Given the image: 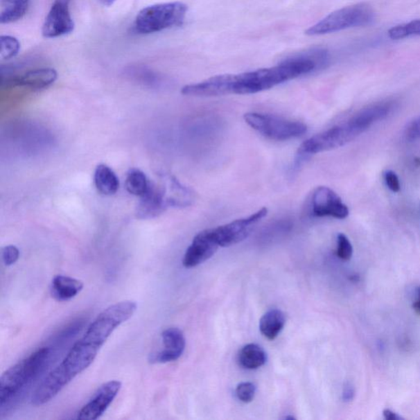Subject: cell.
<instances>
[{
  "mask_svg": "<svg viewBox=\"0 0 420 420\" xmlns=\"http://www.w3.org/2000/svg\"><path fill=\"white\" fill-rule=\"evenodd\" d=\"M329 55L324 49H315L290 58L279 65L239 74L214 76L203 82L186 85L184 96L213 97L227 95H250L270 90L288 80L311 73L329 64Z\"/></svg>",
  "mask_w": 420,
  "mask_h": 420,
  "instance_id": "1",
  "label": "cell"
},
{
  "mask_svg": "<svg viewBox=\"0 0 420 420\" xmlns=\"http://www.w3.org/2000/svg\"><path fill=\"white\" fill-rule=\"evenodd\" d=\"M393 109L391 102L379 103L360 110L351 118L304 141L299 147L301 155H315L345 146L355 140L378 121L387 117Z\"/></svg>",
  "mask_w": 420,
  "mask_h": 420,
  "instance_id": "2",
  "label": "cell"
},
{
  "mask_svg": "<svg viewBox=\"0 0 420 420\" xmlns=\"http://www.w3.org/2000/svg\"><path fill=\"white\" fill-rule=\"evenodd\" d=\"M51 352L49 347L40 348L2 374L0 378L1 408L42 372L50 360Z\"/></svg>",
  "mask_w": 420,
  "mask_h": 420,
  "instance_id": "3",
  "label": "cell"
},
{
  "mask_svg": "<svg viewBox=\"0 0 420 420\" xmlns=\"http://www.w3.org/2000/svg\"><path fill=\"white\" fill-rule=\"evenodd\" d=\"M189 8L180 1L154 4L143 8L134 21L139 34H153L180 26L184 22Z\"/></svg>",
  "mask_w": 420,
  "mask_h": 420,
  "instance_id": "4",
  "label": "cell"
},
{
  "mask_svg": "<svg viewBox=\"0 0 420 420\" xmlns=\"http://www.w3.org/2000/svg\"><path fill=\"white\" fill-rule=\"evenodd\" d=\"M375 20V12L368 3H360L331 12L306 31L308 35H322L369 26Z\"/></svg>",
  "mask_w": 420,
  "mask_h": 420,
  "instance_id": "5",
  "label": "cell"
},
{
  "mask_svg": "<svg viewBox=\"0 0 420 420\" xmlns=\"http://www.w3.org/2000/svg\"><path fill=\"white\" fill-rule=\"evenodd\" d=\"M244 119L254 130L274 141L293 139L307 132L306 124L272 114L247 113L244 115Z\"/></svg>",
  "mask_w": 420,
  "mask_h": 420,
  "instance_id": "6",
  "label": "cell"
},
{
  "mask_svg": "<svg viewBox=\"0 0 420 420\" xmlns=\"http://www.w3.org/2000/svg\"><path fill=\"white\" fill-rule=\"evenodd\" d=\"M267 208H262L247 218L234 220L227 225L212 229L214 238L221 247H229L247 239L254 227L268 214Z\"/></svg>",
  "mask_w": 420,
  "mask_h": 420,
  "instance_id": "7",
  "label": "cell"
},
{
  "mask_svg": "<svg viewBox=\"0 0 420 420\" xmlns=\"http://www.w3.org/2000/svg\"><path fill=\"white\" fill-rule=\"evenodd\" d=\"M71 0H55L42 26V35L48 39L68 35L74 30L75 24L70 13Z\"/></svg>",
  "mask_w": 420,
  "mask_h": 420,
  "instance_id": "8",
  "label": "cell"
},
{
  "mask_svg": "<svg viewBox=\"0 0 420 420\" xmlns=\"http://www.w3.org/2000/svg\"><path fill=\"white\" fill-rule=\"evenodd\" d=\"M312 213L315 217H333L344 220L349 216V209L336 192L327 186H320L312 195Z\"/></svg>",
  "mask_w": 420,
  "mask_h": 420,
  "instance_id": "9",
  "label": "cell"
},
{
  "mask_svg": "<svg viewBox=\"0 0 420 420\" xmlns=\"http://www.w3.org/2000/svg\"><path fill=\"white\" fill-rule=\"evenodd\" d=\"M220 245L217 243L212 229L199 232L183 257L182 265L187 269L200 265L216 253Z\"/></svg>",
  "mask_w": 420,
  "mask_h": 420,
  "instance_id": "10",
  "label": "cell"
},
{
  "mask_svg": "<svg viewBox=\"0 0 420 420\" xmlns=\"http://www.w3.org/2000/svg\"><path fill=\"white\" fill-rule=\"evenodd\" d=\"M122 383L112 380L103 384L92 399L79 411L78 419L95 420L99 419L118 396Z\"/></svg>",
  "mask_w": 420,
  "mask_h": 420,
  "instance_id": "11",
  "label": "cell"
},
{
  "mask_svg": "<svg viewBox=\"0 0 420 420\" xmlns=\"http://www.w3.org/2000/svg\"><path fill=\"white\" fill-rule=\"evenodd\" d=\"M164 343V350L152 353L149 356L151 364H165L180 358L186 347L184 334L180 329H165L161 335Z\"/></svg>",
  "mask_w": 420,
  "mask_h": 420,
  "instance_id": "12",
  "label": "cell"
},
{
  "mask_svg": "<svg viewBox=\"0 0 420 420\" xmlns=\"http://www.w3.org/2000/svg\"><path fill=\"white\" fill-rule=\"evenodd\" d=\"M168 207L186 208L195 201V194L175 177L163 175L158 181Z\"/></svg>",
  "mask_w": 420,
  "mask_h": 420,
  "instance_id": "13",
  "label": "cell"
},
{
  "mask_svg": "<svg viewBox=\"0 0 420 420\" xmlns=\"http://www.w3.org/2000/svg\"><path fill=\"white\" fill-rule=\"evenodd\" d=\"M141 198L137 208V217L140 220L158 217L168 208L158 182H150L148 191Z\"/></svg>",
  "mask_w": 420,
  "mask_h": 420,
  "instance_id": "14",
  "label": "cell"
},
{
  "mask_svg": "<svg viewBox=\"0 0 420 420\" xmlns=\"http://www.w3.org/2000/svg\"><path fill=\"white\" fill-rule=\"evenodd\" d=\"M58 78L57 71L53 69H38L26 71L10 80L16 86L25 87L33 90H42L50 87Z\"/></svg>",
  "mask_w": 420,
  "mask_h": 420,
  "instance_id": "15",
  "label": "cell"
},
{
  "mask_svg": "<svg viewBox=\"0 0 420 420\" xmlns=\"http://www.w3.org/2000/svg\"><path fill=\"white\" fill-rule=\"evenodd\" d=\"M83 287L82 281L69 276L57 275L52 280L51 292L56 301L64 302L77 297Z\"/></svg>",
  "mask_w": 420,
  "mask_h": 420,
  "instance_id": "16",
  "label": "cell"
},
{
  "mask_svg": "<svg viewBox=\"0 0 420 420\" xmlns=\"http://www.w3.org/2000/svg\"><path fill=\"white\" fill-rule=\"evenodd\" d=\"M94 181L98 191L101 194L112 195L117 193L119 189V180L116 173L105 164L98 165Z\"/></svg>",
  "mask_w": 420,
  "mask_h": 420,
  "instance_id": "17",
  "label": "cell"
},
{
  "mask_svg": "<svg viewBox=\"0 0 420 420\" xmlns=\"http://www.w3.org/2000/svg\"><path fill=\"white\" fill-rule=\"evenodd\" d=\"M286 324L285 315L279 310H270L263 315L260 321L261 333L269 340L279 336Z\"/></svg>",
  "mask_w": 420,
  "mask_h": 420,
  "instance_id": "18",
  "label": "cell"
},
{
  "mask_svg": "<svg viewBox=\"0 0 420 420\" xmlns=\"http://www.w3.org/2000/svg\"><path fill=\"white\" fill-rule=\"evenodd\" d=\"M30 0H2L0 22L10 24L22 19L28 11Z\"/></svg>",
  "mask_w": 420,
  "mask_h": 420,
  "instance_id": "19",
  "label": "cell"
},
{
  "mask_svg": "<svg viewBox=\"0 0 420 420\" xmlns=\"http://www.w3.org/2000/svg\"><path fill=\"white\" fill-rule=\"evenodd\" d=\"M267 356L263 348L256 344H248L241 348L238 361L241 367L247 369H257L266 363Z\"/></svg>",
  "mask_w": 420,
  "mask_h": 420,
  "instance_id": "20",
  "label": "cell"
},
{
  "mask_svg": "<svg viewBox=\"0 0 420 420\" xmlns=\"http://www.w3.org/2000/svg\"><path fill=\"white\" fill-rule=\"evenodd\" d=\"M150 182L144 173L133 168L128 173L126 189L129 193L141 198L148 191Z\"/></svg>",
  "mask_w": 420,
  "mask_h": 420,
  "instance_id": "21",
  "label": "cell"
},
{
  "mask_svg": "<svg viewBox=\"0 0 420 420\" xmlns=\"http://www.w3.org/2000/svg\"><path fill=\"white\" fill-rule=\"evenodd\" d=\"M387 35L388 37L395 40L420 37V19L393 26Z\"/></svg>",
  "mask_w": 420,
  "mask_h": 420,
  "instance_id": "22",
  "label": "cell"
},
{
  "mask_svg": "<svg viewBox=\"0 0 420 420\" xmlns=\"http://www.w3.org/2000/svg\"><path fill=\"white\" fill-rule=\"evenodd\" d=\"M21 48L19 40L12 35H1L0 37V58L3 60L12 59L19 55Z\"/></svg>",
  "mask_w": 420,
  "mask_h": 420,
  "instance_id": "23",
  "label": "cell"
},
{
  "mask_svg": "<svg viewBox=\"0 0 420 420\" xmlns=\"http://www.w3.org/2000/svg\"><path fill=\"white\" fill-rule=\"evenodd\" d=\"M256 393V387L253 383L245 382L238 384L236 388V395L244 403L252 402Z\"/></svg>",
  "mask_w": 420,
  "mask_h": 420,
  "instance_id": "24",
  "label": "cell"
},
{
  "mask_svg": "<svg viewBox=\"0 0 420 420\" xmlns=\"http://www.w3.org/2000/svg\"><path fill=\"white\" fill-rule=\"evenodd\" d=\"M353 254V247L349 239L342 234L338 236L337 256L342 261H350Z\"/></svg>",
  "mask_w": 420,
  "mask_h": 420,
  "instance_id": "25",
  "label": "cell"
},
{
  "mask_svg": "<svg viewBox=\"0 0 420 420\" xmlns=\"http://www.w3.org/2000/svg\"><path fill=\"white\" fill-rule=\"evenodd\" d=\"M19 250L15 245H7L2 249V260L6 266H11L19 261Z\"/></svg>",
  "mask_w": 420,
  "mask_h": 420,
  "instance_id": "26",
  "label": "cell"
},
{
  "mask_svg": "<svg viewBox=\"0 0 420 420\" xmlns=\"http://www.w3.org/2000/svg\"><path fill=\"white\" fill-rule=\"evenodd\" d=\"M406 139L409 141L420 140V117L410 123L405 130Z\"/></svg>",
  "mask_w": 420,
  "mask_h": 420,
  "instance_id": "27",
  "label": "cell"
},
{
  "mask_svg": "<svg viewBox=\"0 0 420 420\" xmlns=\"http://www.w3.org/2000/svg\"><path fill=\"white\" fill-rule=\"evenodd\" d=\"M384 180L386 184L392 191L399 192L401 189L400 181L396 174L391 170H388L384 174Z\"/></svg>",
  "mask_w": 420,
  "mask_h": 420,
  "instance_id": "28",
  "label": "cell"
},
{
  "mask_svg": "<svg viewBox=\"0 0 420 420\" xmlns=\"http://www.w3.org/2000/svg\"><path fill=\"white\" fill-rule=\"evenodd\" d=\"M355 396V390L354 387L350 383H347L345 387H344L343 392H342V399L344 401L348 402L351 401L354 399Z\"/></svg>",
  "mask_w": 420,
  "mask_h": 420,
  "instance_id": "29",
  "label": "cell"
},
{
  "mask_svg": "<svg viewBox=\"0 0 420 420\" xmlns=\"http://www.w3.org/2000/svg\"><path fill=\"white\" fill-rule=\"evenodd\" d=\"M383 417L387 420H399L401 419L399 414L395 412H393L391 410L385 409L383 410Z\"/></svg>",
  "mask_w": 420,
  "mask_h": 420,
  "instance_id": "30",
  "label": "cell"
},
{
  "mask_svg": "<svg viewBox=\"0 0 420 420\" xmlns=\"http://www.w3.org/2000/svg\"><path fill=\"white\" fill-rule=\"evenodd\" d=\"M413 308L414 311L417 312L418 315H420V288L417 289V297H415Z\"/></svg>",
  "mask_w": 420,
  "mask_h": 420,
  "instance_id": "31",
  "label": "cell"
},
{
  "mask_svg": "<svg viewBox=\"0 0 420 420\" xmlns=\"http://www.w3.org/2000/svg\"><path fill=\"white\" fill-rule=\"evenodd\" d=\"M116 0H99V2L102 4V6L110 7L113 6L115 3Z\"/></svg>",
  "mask_w": 420,
  "mask_h": 420,
  "instance_id": "32",
  "label": "cell"
}]
</instances>
